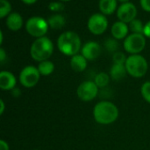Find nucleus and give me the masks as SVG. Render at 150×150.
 I'll use <instances>...</instances> for the list:
<instances>
[{
  "instance_id": "nucleus-24",
  "label": "nucleus",
  "mask_w": 150,
  "mask_h": 150,
  "mask_svg": "<svg viewBox=\"0 0 150 150\" xmlns=\"http://www.w3.org/2000/svg\"><path fill=\"white\" fill-rule=\"evenodd\" d=\"M141 94L143 99L150 103V81H146L142 84L141 88Z\"/></svg>"
},
{
  "instance_id": "nucleus-26",
  "label": "nucleus",
  "mask_w": 150,
  "mask_h": 150,
  "mask_svg": "<svg viewBox=\"0 0 150 150\" xmlns=\"http://www.w3.org/2000/svg\"><path fill=\"white\" fill-rule=\"evenodd\" d=\"M48 8L52 11H60L64 9V5L60 2H52L49 4Z\"/></svg>"
},
{
  "instance_id": "nucleus-37",
  "label": "nucleus",
  "mask_w": 150,
  "mask_h": 150,
  "mask_svg": "<svg viewBox=\"0 0 150 150\" xmlns=\"http://www.w3.org/2000/svg\"><path fill=\"white\" fill-rule=\"evenodd\" d=\"M34 150H40V149H34Z\"/></svg>"
},
{
  "instance_id": "nucleus-21",
  "label": "nucleus",
  "mask_w": 150,
  "mask_h": 150,
  "mask_svg": "<svg viewBox=\"0 0 150 150\" xmlns=\"http://www.w3.org/2000/svg\"><path fill=\"white\" fill-rule=\"evenodd\" d=\"M128 27H129V29L132 31L133 34H143V32H144V25H143V23L140 19H134V20H132L129 23Z\"/></svg>"
},
{
  "instance_id": "nucleus-20",
  "label": "nucleus",
  "mask_w": 150,
  "mask_h": 150,
  "mask_svg": "<svg viewBox=\"0 0 150 150\" xmlns=\"http://www.w3.org/2000/svg\"><path fill=\"white\" fill-rule=\"evenodd\" d=\"M110 80H111V77H110L109 73L101 72H98L95 76L93 81L95 82V84L98 86V88H104L108 86Z\"/></svg>"
},
{
  "instance_id": "nucleus-5",
  "label": "nucleus",
  "mask_w": 150,
  "mask_h": 150,
  "mask_svg": "<svg viewBox=\"0 0 150 150\" xmlns=\"http://www.w3.org/2000/svg\"><path fill=\"white\" fill-rule=\"evenodd\" d=\"M48 27L49 26L47 20L39 16L31 17L25 23L26 32L36 39L45 36L48 30Z\"/></svg>"
},
{
  "instance_id": "nucleus-23",
  "label": "nucleus",
  "mask_w": 150,
  "mask_h": 150,
  "mask_svg": "<svg viewBox=\"0 0 150 150\" xmlns=\"http://www.w3.org/2000/svg\"><path fill=\"white\" fill-rule=\"evenodd\" d=\"M11 5L8 0H0V18L4 19L11 13Z\"/></svg>"
},
{
  "instance_id": "nucleus-30",
  "label": "nucleus",
  "mask_w": 150,
  "mask_h": 150,
  "mask_svg": "<svg viewBox=\"0 0 150 150\" xmlns=\"http://www.w3.org/2000/svg\"><path fill=\"white\" fill-rule=\"evenodd\" d=\"M0 150H10V147L7 141L0 140Z\"/></svg>"
},
{
  "instance_id": "nucleus-16",
  "label": "nucleus",
  "mask_w": 150,
  "mask_h": 150,
  "mask_svg": "<svg viewBox=\"0 0 150 150\" xmlns=\"http://www.w3.org/2000/svg\"><path fill=\"white\" fill-rule=\"evenodd\" d=\"M127 74V68L125 65H118V64H113L109 72V75L112 80L115 81H120L123 80Z\"/></svg>"
},
{
  "instance_id": "nucleus-10",
  "label": "nucleus",
  "mask_w": 150,
  "mask_h": 150,
  "mask_svg": "<svg viewBox=\"0 0 150 150\" xmlns=\"http://www.w3.org/2000/svg\"><path fill=\"white\" fill-rule=\"evenodd\" d=\"M137 15V8L136 6L130 2L123 3L120 5L117 10V17L118 19L125 23H130L132 20L135 19Z\"/></svg>"
},
{
  "instance_id": "nucleus-35",
  "label": "nucleus",
  "mask_w": 150,
  "mask_h": 150,
  "mask_svg": "<svg viewBox=\"0 0 150 150\" xmlns=\"http://www.w3.org/2000/svg\"><path fill=\"white\" fill-rule=\"evenodd\" d=\"M119 1H120V2H121V3L123 4V3H127L129 0H119Z\"/></svg>"
},
{
  "instance_id": "nucleus-13",
  "label": "nucleus",
  "mask_w": 150,
  "mask_h": 150,
  "mask_svg": "<svg viewBox=\"0 0 150 150\" xmlns=\"http://www.w3.org/2000/svg\"><path fill=\"white\" fill-rule=\"evenodd\" d=\"M129 31V27L127 26V23L122 22L120 20L115 22L111 29L112 37L115 38L116 40H122L126 39Z\"/></svg>"
},
{
  "instance_id": "nucleus-11",
  "label": "nucleus",
  "mask_w": 150,
  "mask_h": 150,
  "mask_svg": "<svg viewBox=\"0 0 150 150\" xmlns=\"http://www.w3.org/2000/svg\"><path fill=\"white\" fill-rule=\"evenodd\" d=\"M102 52L101 46L97 42L93 41H90L85 42L81 49V54L88 60V61H93L97 59Z\"/></svg>"
},
{
  "instance_id": "nucleus-3",
  "label": "nucleus",
  "mask_w": 150,
  "mask_h": 150,
  "mask_svg": "<svg viewBox=\"0 0 150 150\" xmlns=\"http://www.w3.org/2000/svg\"><path fill=\"white\" fill-rule=\"evenodd\" d=\"M54 52V43L47 36L37 38L31 45L30 55L32 58L39 63L48 60Z\"/></svg>"
},
{
  "instance_id": "nucleus-7",
  "label": "nucleus",
  "mask_w": 150,
  "mask_h": 150,
  "mask_svg": "<svg viewBox=\"0 0 150 150\" xmlns=\"http://www.w3.org/2000/svg\"><path fill=\"white\" fill-rule=\"evenodd\" d=\"M146 46V38L144 34H131L127 36L123 42V48L131 55L141 53Z\"/></svg>"
},
{
  "instance_id": "nucleus-2",
  "label": "nucleus",
  "mask_w": 150,
  "mask_h": 150,
  "mask_svg": "<svg viewBox=\"0 0 150 150\" xmlns=\"http://www.w3.org/2000/svg\"><path fill=\"white\" fill-rule=\"evenodd\" d=\"M57 47L61 53L73 57L81 50L82 42L80 36L73 31H66L60 34L57 39Z\"/></svg>"
},
{
  "instance_id": "nucleus-12",
  "label": "nucleus",
  "mask_w": 150,
  "mask_h": 150,
  "mask_svg": "<svg viewBox=\"0 0 150 150\" xmlns=\"http://www.w3.org/2000/svg\"><path fill=\"white\" fill-rule=\"evenodd\" d=\"M17 78L9 71H2L0 72V88L4 91H11L16 88Z\"/></svg>"
},
{
  "instance_id": "nucleus-6",
  "label": "nucleus",
  "mask_w": 150,
  "mask_h": 150,
  "mask_svg": "<svg viewBox=\"0 0 150 150\" xmlns=\"http://www.w3.org/2000/svg\"><path fill=\"white\" fill-rule=\"evenodd\" d=\"M40 73L37 67L33 65L25 66L18 74V81L25 88H32L35 87L40 78Z\"/></svg>"
},
{
  "instance_id": "nucleus-29",
  "label": "nucleus",
  "mask_w": 150,
  "mask_h": 150,
  "mask_svg": "<svg viewBox=\"0 0 150 150\" xmlns=\"http://www.w3.org/2000/svg\"><path fill=\"white\" fill-rule=\"evenodd\" d=\"M7 58V54L3 48H0V63L4 64Z\"/></svg>"
},
{
  "instance_id": "nucleus-1",
  "label": "nucleus",
  "mask_w": 150,
  "mask_h": 150,
  "mask_svg": "<svg viewBox=\"0 0 150 150\" xmlns=\"http://www.w3.org/2000/svg\"><path fill=\"white\" fill-rule=\"evenodd\" d=\"M119 115L118 107L109 101H100L93 108V118L99 125H111L118 119Z\"/></svg>"
},
{
  "instance_id": "nucleus-36",
  "label": "nucleus",
  "mask_w": 150,
  "mask_h": 150,
  "mask_svg": "<svg viewBox=\"0 0 150 150\" xmlns=\"http://www.w3.org/2000/svg\"><path fill=\"white\" fill-rule=\"evenodd\" d=\"M61 1H64V2H67V1H70V0H61Z\"/></svg>"
},
{
  "instance_id": "nucleus-18",
  "label": "nucleus",
  "mask_w": 150,
  "mask_h": 150,
  "mask_svg": "<svg viewBox=\"0 0 150 150\" xmlns=\"http://www.w3.org/2000/svg\"><path fill=\"white\" fill-rule=\"evenodd\" d=\"M47 23L49 27L53 29H61L65 26L66 20L63 15L56 13L54 15H51L47 19Z\"/></svg>"
},
{
  "instance_id": "nucleus-28",
  "label": "nucleus",
  "mask_w": 150,
  "mask_h": 150,
  "mask_svg": "<svg viewBox=\"0 0 150 150\" xmlns=\"http://www.w3.org/2000/svg\"><path fill=\"white\" fill-rule=\"evenodd\" d=\"M143 34L145 35V37L150 38V20L144 25V32H143Z\"/></svg>"
},
{
  "instance_id": "nucleus-4",
  "label": "nucleus",
  "mask_w": 150,
  "mask_h": 150,
  "mask_svg": "<svg viewBox=\"0 0 150 150\" xmlns=\"http://www.w3.org/2000/svg\"><path fill=\"white\" fill-rule=\"evenodd\" d=\"M125 66L127 73L134 78H142L145 76L149 70L148 61L140 54L130 55L127 57Z\"/></svg>"
},
{
  "instance_id": "nucleus-9",
  "label": "nucleus",
  "mask_w": 150,
  "mask_h": 150,
  "mask_svg": "<svg viewBox=\"0 0 150 150\" xmlns=\"http://www.w3.org/2000/svg\"><path fill=\"white\" fill-rule=\"evenodd\" d=\"M89 31L96 35H100L105 32L108 27V20L104 14L94 13L91 15L87 22Z\"/></svg>"
},
{
  "instance_id": "nucleus-8",
  "label": "nucleus",
  "mask_w": 150,
  "mask_h": 150,
  "mask_svg": "<svg viewBox=\"0 0 150 150\" xmlns=\"http://www.w3.org/2000/svg\"><path fill=\"white\" fill-rule=\"evenodd\" d=\"M99 88L93 80L83 81L76 89L77 97L83 102H91L98 95Z\"/></svg>"
},
{
  "instance_id": "nucleus-31",
  "label": "nucleus",
  "mask_w": 150,
  "mask_h": 150,
  "mask_svg": "<svg viewBox=\"0 0 150 150\" xmlns=\"http://www.w3.org/2000/svg\"><path fill=\"white\" fill-rule=\"evenodd\" d=\"M11 92V95L14 96V97H18V96L21 95V91H20V89L18 88L17 87H16L14 89H12Z\"/></svg>"
},
{
  "instance_id": "nucleus-32",
  "label": "nucleus",
  "mask_w": 150,
  "mask_h": 150,
  "mask_svg": "<svg viewBox=\"0 0 150 150\" xmlns=\"http://www.w3.org/2000/svg\"><path fill=\"white\" fill-rule=\"evenodd\" d=\"M4 109H5V105H4V100L1 99V100H0V115H3V114H4Z\"/></svg>"
},
{
  "instance_id": "nucleus-15",
  "label": "nucleus",
  "mask_w": 150,
  "mask_h": 150,
  "mask_svg": "<svg viewBox=\"0 0 150 150\" xmlns=\"http://www.w3.org/2000/svg\"><path fill=\"white\" fill-rule=\"evenodd\" d=\"M5 24L11 31H18L23 26V18L18 12H11L7 16Z\"/></svg>"
},
{
  "instance_id": "nucleus-14",
  "label": "nucleus",
  "mask_w": 150,
  "mask_h": 150,
  "mask_svg": "<svg viewBox=\"0 0 150 150\" xmlns=\"http://www.w3.org/2000/svg\"><path fill=\"white\" fill-rule=\"evenodd\" d=\"M70 67L76 72H83L88 65V60L82 55L76 54L70 58Z\"/></svg>"
},
{
  "instance_id": "nucleus-27",
  "label": "nucleus",
  "mask_w": 150,
  "mask_h": 150,
  "mask_svg": "<svg viewBox=\"0 0 150 150\" xmlns=\"http://www.w3.org/2000/svg\"><path fill=\"white\" fill-rule=\"evenodd\" d=\"M140 4L144 11L150 12V0H140Z\"/></svg>"
},
{
  "instance_id": "nucleus-25",
  "label": "nucleus",
  "mask_w": 150,
  "mask_h": 150,
  "mask_svg": "<svg viewBox=\"0 0 150 150\" xmlns=\"http://www.w3.org/2000/svg\"><path fill=\"white\" fill-rule=\"evenodd\" d=\"M127 57L126 55L121 52V51H117L112 55V61L113 64H118V65H125L127 61Z\"/></svg>"
},
{
  "instance_id": "nucleus-22",
  "label": "nucleus",
  "mask_w": 150,
  "mask_h": 150,
  "mask_svg": "<svg viewBox=\"0 0 150 150\" xmlns=\"http://www.w3.org/2000/svg\"><path fill=\"white\" fill-rule=\"evenodd\" d=\"M105 48L107 50V51L111 52V53H115L117 51H119V47H120V43L118 42V40H116L115 38H107L104 43Z\"/></svg>"
},
{
  "instance_id": "nucleus-19",
  "label": "nucleus",
  "mask_w": 150,
  "mask_h": 150,
  "mask_svg": "<svg viewBox=\"0 0 150 150\" xmlns=\"http://www.w3.org/2000/svg\"><path fill=\"white\" fill-rule=\"evenodd\" d=\"M37 68L41 76H49L54 71V64L48 59L39 63Z\"/></svg>"
},
{
  "instance_id": "nucleus-33",
  "label": "nucleus",
  "mask_w": 150,
  "mask_h": 150,
  "mask_svg": "<svg viewBox=\"0 0 150 150\" xmlns=\"http://www.w3.org/2000/svg\"><path fill=\"white\" fill-rule=\"evenodd\" d=\"M21 1L23 3L26 4H34V3L37 2V0H21Z\"/></svg>"
},
{
  "instance_id": "nucleus-17",
  "label": "nucleus",
  "mask_w": 150,
  "mask_h": 150,
  "mask_svg": "<svg viewBox=\"0 0 150 150\" xmlns=\"http://www.w3.org/2000/svg\"><path fill=\"white\" fill-rule=\"evenodd\" d=\"M98 6L104 15H110L117 8V0H99Z\"/></svg>"
},
{
  "instance_id": "nucleus-34",
  "label": "nucleus",
  "mask_w": 150,
  "mask_h": 150,
  "mask_svg": "<svg viewBox=\"0 0 150 150\" xmlns=\"http://www.w3.org/2000/svg\"><path fill=\"white\" fill-rule=\"evenodd\" d=\"M3 40H4V36H3V32H0V44L3 43Z\"/></svg>"
}]
</instances>
